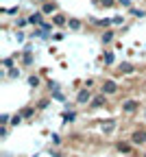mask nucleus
I'll return each mask as SVG.
<instances>
[{
	"mask_svg": "<svg viewBox=\"0 0 146 157\" xmlns=\"http://www.w3.org/2000/svg\"><path fill=\"white\" fill-rule=\"evenodd\" d=\"M100 92L105 94V96H111V94H116V92H118V85H116V81H111V78L102 81V87H100Z\"/></svg>",
	"mask_w": 146,
	"mask_h": 157,
	"instance_id": "obj_1",
	"label": "nucleus"
},
{
	"mask_svg": "<svg viewBox=\"0 0 146 157\" xmlns=\"http://www.w3.org/2000/svg\"><path fill=\"white\" fill-rule=\"evenodd\" d=\"M76 103H79V105H85V103H92V92H90L87 87H83V90H79V94H76Z\"/></svg>",
	"mask_w": 146,
	"mask_h": 157,
	"instance_id": "obj_2",
	"label": "nucleus"
},
{
	"mask_svg": "<svg viewBox=\"0 0 146 157\" xmlns=\"http://www.w3.org/2000/svg\"><path fill=\"white\" fill-rule=\"evenodd\" d=\"M131 144L133 146H144L146 144V131L142 129V131H135L133 135H131Z\"/></svg>",
	"mask_w": 146,
	"mask_h": 157,
	"instance_id": "obj_3",
	"label": "nucleus"
},
{
	"mask_svg": "<svg viewBox=\"0 0 146 157\" xmlns=\"http://www.w3.org/2000/svg\"><path fill=\"white\" fill-rule=\"evenodd\" d=\"M105 105H107V96H105V94L94 96V98H92V103H90L92 109H100V107H105Z\"/></svg>",
	"mask_w": 146,
	"mask_h": 157,
	"instance_id": "obj_4",
	"label": "nucleus"
},
{
	"mask_svg": "<svg viewBox=\"0 0 146 157\" xmlns=\"http://www.w3.org/2000/svg\"><path fill=\"white\" fill-rule=\"evenodd\" d=\"M137 109H140V103H137V101L122 103V111H124V113H133V111H137Z\"/></svg>",
	"mask_w": 146,
	"mask_h": 157,
	"instance_id": "obj_5",
	"label": "nucleus"
},
{
	"mask_svg": "<svg viewBox=\"0 0 146 157\" xmlns=\"http://www.w3.org/2000/svg\"><path fill=\"white\" fill-rule=\"evenodd\" d=\"M52 22H55L57 26H68L70 20H66V15H63V13H55V15H52Z\"/></svg>",
	"mask_w": 146,
	"mask_h": 157,
	"instance_id": "obj_6",
	"label": "nucleus"
},
{
	"mask_svg": "<svg viewBox=\"0 0 146 157\" xmlns=\"http://www.w3.org/2000/svg\"><path fill=\"white\" fill-rule=\"evenodd\" d=\"M55 11H57V5L50 2V0H48V2H44V7H41V13H44V15H50V13H55Z\"/></svg>",
	"mask_w": 146,
	"mask_h": 157,
	"instance_id": "obj_7",
	"label": "nucleus"
},
{
	"mask_svg": "<svg viewBox=\"0 0 146 157\" xmlns=\"http://www.w3.org/2000/svg\"><path fill=\"white\" fill-rule=\"evenodd\" d=\"M41 17H44V13H41V11H37V13L29 15V22H31V24H44V20H41Z\"/></svg>",
	"mask_w": 146,
	"mask_h": 157,
	"instance_id": "obj_8",
	"label": "nucleus"
},
{
	"mask_svg": "<svg viewBox=\"0 0 146 157\" xmlns=\"http://www.w3.org/2000/svg\"><path fill=\"white\" fill-rule=\"evenodd\" d=\"M68 26H70L72 31H79V29L83 26V22H81V20H76V17H70V22H68Z\"/></svg>",
	"mask_w": 146,
	"mask_h": 157,
	"instance_id": "obj_9",
	"label": "nucleus"
},
{
	"mask_svg": "<svg viewBox=\"0 0 146 157\" xmlns=\"http://www.w3.org/2000/svg\"><path fill=\"white\" fill-rule=\"evenodd\" d=\"M102 44H109L111 42V39H113V31H105V33H102Z\"/></svg>",
	"mask_w": 146,
	"mask_h": 157,
	"instance_id": "obj_10",
	"label": "nucleus"
},
{
	"mask_svg": "<svg viewBox=\"0 0 146 157\" xmlns=\"http://www.w3.org/2000/svg\"><path fill=\"white\" fill-rule=\"evenodd\" d=\"M102 61H105V66H111V63H113V52H105Z\"/></svg>",
	"mask_w": 146,
	"mask_h": 157,
	"instance_id": "obj_11",
	"label": "nucleus"
},
{
	"mask_svg": "<svg viewBox=\"0 0 146 157\" xmlns=\"http://www.w3.org/2000/svg\"><path fill=\"white\" fill-rule=\"evenodd\" d=\"M120 72L129 74V72H133V66H131V63H120Z\"/></svg>",
	"mask_w": 146,
	"mask_h": 157,
	"instance_id": "obj_12",
	"label": "nucleus"
},
{
	"mask_svg": "<svg viewBox=\"0 0 146 157\" xmlns=\"http://www.w3.org/2000/svg\"><path fill=\"white\" fill-rule=\"evenodd\" d=\"M131 146H133V144H131ZM131 146H129V144H122V142H120V144H118V151H120V153H129V151H131Z\"/></svg>",
	"mask_w": 146,
	"mask_h": 157,
	"instance_id": "obj_13",
	"label": "nucleus"
},
{
	"mask_svg": "<svg viewBox=\"0 0 146 157\" xmlns=\"http://www.w3.org/2000/svg\"><path fill=\"white\" fill-rule=\"evenodd\" d=\"M98 5H102V7H113L116 2H113V0H98Z\"/></svg>",
	"mask_w": 146,
	"mask_h": 157,
	"instance_id": "obj_14",
	"label": "nucleus"
},
{
	"mask_svg": "<svg viewBox=\"0 0 146 157\" xmlns=\"http://www.w3.org/2000/svg\"><path fill=\"white\" fill-rule=\"evenodd\" d=\"M20 122H22V113H17V116L11 118V124H20Z\"/></svg>",
	"mask_w": 146,
	"mask_h": 157,
	"instance_id": "obj_15",
	"label": "nucleus"
},
{
	"mask_svg": "<svg viewBox=\"0 0 146 157\" xmlns=\"http://www.w3.org/2000/svg\"><path fill=\"white\" fill-rule=\"evenodd\" d=\"M131 13L137 15V17H144V15H146V11H142V9H131Z\"/></svg>",
	"mask_w": 146,
	"mask_h": 157,
	"instance_id": "obj_16",
	"label": "nucleus"
},
{
	"mask_svg": "<svg viewBox=\"0 0 146 157\" xmlns=\"http://www.w3.org/2000/svg\"><path fill=\"white\" fill-rule=\"evenodd\" d=\"M22 116H24V118H31V116H33V107H26V109H22Z\"/></svg>",
	"mask_w": 146,
	"mask_h": 157,
	"instance_id": "obj_17",
	"label": "nucleus"
},
{
	"mask_svg": "<svg viewBox=\"0 0 146 157\" xmlns=\"http://www.w3.org/2000/svg\"><path fill=\"white\" fill-rule=\"evenodd\" d=\"M29 85H35V87H37V85H39V78H37V76H29Z\"/></svg>",
	"mask_w": 146,
	"mask_h": 157,
	"instance_id": "obj_18",
	"label": "nucleus"
},
{
	"mask_svg": "<svg viewBox=\"0 0 146 157\" xmlns=\"http://www.w3.org/2000/svg\"><path fill=\"white\" fill-rule=\"evenodd\" d=\"M33 61V55L31 52H24V63H31Z\"/></svg>",
	"mask_w": 146,
	"mask_h": 157,
	"instance_id": "obj_19",
	"label": "nucleus"
},
{
	"mask_svg": "<svg viewBox=\"0 0 146 157\" xmlns=\"http://www.w3.org/2000/svg\"><path fill=\"white\" fill-rule=\"evenodd\" d=\"M120 5H124V7H131V0H118Z\"/></svg>",
	"mask_w": 146,
	"mask_h": 157,
	"instance_id": "obj_20",
	"label": "nucleus"
},
{
	"mask_svg": "<svg viewBox=\"0 0 146 157\" xmlns=\"http://www.w3.org/2000/svg\"><path fill=\"white\" fill-rule=\"evenodd\" d=\"M37 2H48V0H37Z\"/></svg>",
	"mask_w": 146,
	"mask_h": 157,
	"instance_id": "obj_21",
	"label": "nucleus"
},
{
	"mask_svg": "<svg viewBox=\"0 0 146 157\" xmlns=\"http://www.w3.org/2000/svg\"><path fill=\"white\" fill-rule=\"evenodd\" d=\"M144 116H146V109H144Z\"/></svg>",
	"mask_w": 146,
	"mask_h": 157,
	"instance_id": "obj_22",
	"label": "nucleus"
},
{
	"mask_svg": "<svg viewBox=\"0 0 146 157\" xmlns=\"http://www.w3.org/2000/svg\"><path fill=\"white\" fill-rule=\"evenodd\" d=\"M127 157H131V155H127Z\"/></svg>",
	"mask_w": 146,
	"mask_h": 157,
	"instance_id": "obj_23",
	"label": "nucleus"
}]
</instances>
